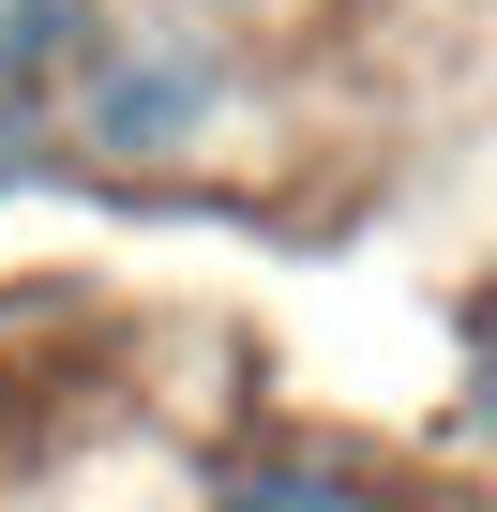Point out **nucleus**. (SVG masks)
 <instances>
[{"instance_id": "obj_4", "label": "nucleus", "mask_w": 497, "mask_h": 512, "mask_svg": "<svg viewBox=\"0 0 497 512\" xmlns=\"http://www.w3.org/2000/svg\"><path fill=\"white\" fill-rule=\"evenodd\" d=\"M31 181H61V121L46 106H0V196H31Z\"/></svg>"}, {"instance_id": "obj_5", "label": "nucleus", "mask_w": 497, "mask_h": 512, "mask_svg": "<svg viewBox=\"0 0 497 512\" xmlns=\"http://www.w3.org/2000/svg\"><path fill=\"white\" fill-rule=\"evenodd\" d=\"M467 437H482V452H497V317H482V332H467Z\"/></svg>"}, {"instance_id": "obj_2", "label": "nucleus", "mask_w": 497, "mask_h": 512, "mask_svg": "<svg viewBox=\"0 0 497 512\" xmlns=\"http://www.w3.org/2000/svg\"><path fill=\"white\" fill-rule=\"evenodd\" d=\"M196 512H407L392 482H362L347 452H241Z\"/></svg>"}, {"instance_id": "obj_1", "label": "nucleus", "mask_w": 497, "mask_h": 512, "mask_svg": "<svg viewBox=\"0 0 497 512\" xmlns=\"http://www.w3.org/2000/svg\"><path fill=\"white\" fill-rule=\"evenodd\" d=\"M226 106H241V46H226V16H196V0H106V16L76 31V61H61V91H46L61 166H91V181L196 166L226 136Z\"/></svg>"}, {"instance_id": "obj_3", "label": "nucleus", "mask_w": 497, "mask_h": 512, "mask_svg": "<svg viewBox=\"0 0 497 512\" xmlns=\"http://www.w3.org/2000/svg\"><path fill=\"white\" fill-rule=\"evenodd\" d=\"M91 16H106V0H0V106H46Z\"/></svg>"}]
</instances>
